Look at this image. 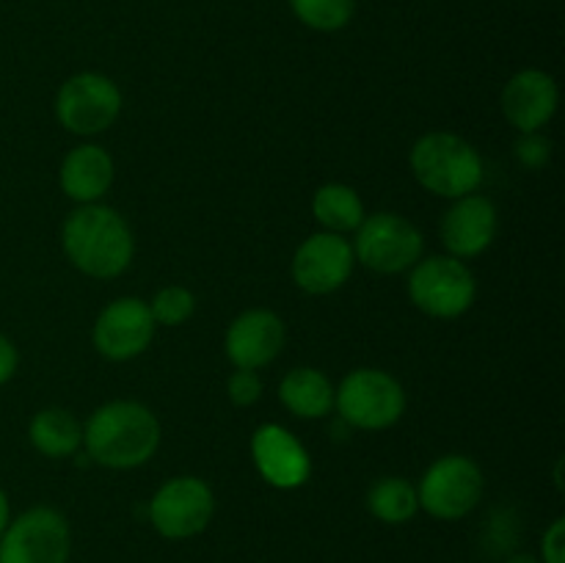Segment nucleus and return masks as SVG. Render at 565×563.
<instances>
[{"label": "nucleus", "mask_w": 565, "mask_h": 563, "mask_svg": "<svg viewBox=\"0 0 565 563\" xmlns=\"http://www.w3.org/2000/svg\"><path fill=\"white\" fill-rule=\"evenodd\" d=\"M353 265H356V257L345 235L315 232L296 248L292 282L309 296H329L351 279Z\"/></svg>", "instance_id": "obj_12"}, {"label": "nucleus", "mask_w": 565, "mask_h": 563, "mask_svg": "<svg viewBox=\"0 0 565 563\" xmlns=\"http://www.w3.org/2000/svg\"><path fill=\"white\" fill-rule=\"evenodd\" d=\"M11 522V506H9V497H6V491L0 489V535H3V530L9 528Z\"/></svg>", "instance_id": "obj_28"}, {"label": "nucleus", "mask_w": 565, "mask_h": 563, "mask_svg": "<svg viewBox=\"0 0 565 563\" xmlns=\"http://www.w3.org/2000/svg\"><path fill=\"white\" fill-rule=\"evenodd\" d=\"M408 298L430 318H461L478 298V282L463 259L434 254L408 270Z\"/></svg>", "instance_id": "obj_4"}, {"label": "nucleus", "mask_w": 565, "mask_h": 563, "mask_svg": "<svg viewBox=\"0 0 565 563\" xmlns=\"http://www.w3.org/2000/svg\"><path fill=\"white\" fill-rule=\"evenodd\" d=\"M408 163L414 180L441 199H461L483 182V158L456 132H425L412 147Z\"/></svg>", "instance_id": "obj_3"}, {"label": "nucleus", "mask_w": 565, "mask_h": 563, "mask_svg": "<svg viewBox=\"0 0 565 563\" xmlns=\"http://www.w3.org/2000/svg\"><path fill=\"white\" fill-rule=\"evenodd\" d=\"M285 348V323L270 309H246L230 323L224 337L226 359L235 370H263Z\"/></svg>", "instance_id": "obj_14"}, {"label": "nucleus", "mask_w": 565, "mask_h": 563, "mask_svg": "<svg viewBox=\"0 0 565 563\" xmlns=\"http://www.w3.org/2000/svg\"><path fill=\"white\" fill-rule=\"evenodd\" d=\"M121 114V92L108 75L77 72L55 94V119L72 136H99Z\"/></svg>", "instance_id": "obj_8"}, {"label": "nucleus", "mask_w": 565, "mask_h": 563, "mask_svg": "<svg viewBox=\"0 0 565 563\" xmlns=\"http://www.w3.org/2000/svg\"><path fill=\"white\" fill-rule=\"evenodd\" d=\"M66 259L92 279H116L125 274L136 254V241L125 215L108 204H81L72 210L61 230Z\"/></svg>", "instance_id": "obj_1"}, {"label": "nucleus", "mask_w": 565, "mask_h": 563, "mask_svg": "<svg viewBox=\"0 0 565 563\" xmlns=\"http://www.w3.org/2000/svg\"><path fill=\"white\" fill-rule=\"evenodd\" d=\"M279 397L287 412L301 419H323L334 408V386L315 368H292L281 379Z\"/></svg>", "instance_id": "obj_18"}, {"label": "nucleus", "mask_w": 565, "mask_h": 563, "mask_svg": "<svg viewBox=\"0 0 565 563\" xmlns=\"http://www.w3.org/2000/svg\"><path fill=\"white\" fill-rule=\"evenodd\" d=\"M557 83L544 70H522L502 86L500 105L505 119L519 132H539L552 121L557 110Z\"/></svg>", "instance_id": "obj_15"}, {"label": "nucleus", "mask_w": 565, "mask_h": 563, "mask_svg": "<svg viewBox=\"0 0 565 563\" xmlns=\"http://www.w3.org/2000/svg\"><path fill=\"white\" fill-rule=\"evenodd\" d=\"M17 364H20V353H17L14 342L0 331V386L14 379Z\"/></svg>", "instance_id": "obj_27"}, {"label": "nucleus", "mask_w": 565, "mask_h": 563, "mask_svg": "<svg viewBox=\"0 0 565 563\" xmlns=\"http://www.w3.org/2000/svg\"><path fill=\"white\" fill-rule=\"evenodd\" d=\"M160 423L138 401H110L83 425L88 458L108 469H136L158 453Z\"/></svg>", "instance_id": "obj_2"}, {"label": "nucleus", "mask_w": 565, "mask_h": 563, "mask_svg": "<svg viewBox=\"0 0 565 563\" xmlns=\"http://www.w3.org/2000/svg\"><path fill=\"white\" fill-rule=\"evenodd\" d=\"M193 309H196V296L182 285L163 287L149 301V312H152L154 326H182L191 318Z\"/></svg>", "instance_id": "obj_23"}, {"label": "nucleus", "mask_w": 565, "mask_h": 563, "mask_svg": "<svg viewBox=\"0 0 565 563\" xmlns=\"http://www.w3.org/2000/svg\"><path fill=\"white\" fill-rule=\"evenodd\" d=\"M28 439L42 456L70 458L83 447V425L66 408L50 406L33 414L28 425Z\"/></svg>", "instance_id": "obj_19"}, {"label": "nucleus", "mask_w": 565, "mask_h": 563, "mask_svg": "<svg viewBox=\"0 0 565 563\" xmlns=\"http://www.w3.org/2000/svg\"><path fill=\"white\" fill-rule=\"evenodd\" d=\"M541 557L544 563H565V519L557 517L555 522L546 528L544 539H541Z\"/></svg>", "instance_id": "obj_26"}, {"label": "nucleus", "mask_w": 565, "mask_h": 563, "mask_svg": "<svg viewBox=\"0 0 565 563\" xmlns=\"http://www.w3.org/2000/svg\"><path fill=\"white\" fill-rule=\"evenodd\" d=\"M513 155L519 163L530 171H541L552 160V141L544 132H519V141L513 144Z\"/></svg>", "instance_id": "obj_24"}, {"label": "nucleus", "mask_w": 565, "mask_h": 563, "mask_svg": "<svg viewBox=\"0 0 565 563\" xmlns=\"http://www.w3.org/2000/svg\"><path fill=\"white\" fill-rule=\"evenodd\" d=\"M508 563H541V561H535V557L527 555V552H519V555L508 557Z\"/></svg>", "instance_id": "obj_29"}, {"label": "nucleus", "mask_w": 565, "mask_h": 563, "mask_svg": "<svg viewBox=\"0 0 565 563\" xmlns=\"http://www.w3.org/2000/svg\"><path fill=\"white\" fill-rule=\"evenodd\" d=\"M312 215L323 226V232L345 235V232H356L367 213H364L362 196L351 185L329 182V185H320L315 191Z\"/></svg>", "instance_id": "obj_20"}, {"label": "nucleus", "mask_w": 565, "mask_h": 563, "mask_svg": "<svg viewBox=\"0 0 565 563\" xmlns=\"http://www.w3.org/2000/svg\"><path fill=\"white\" fill-rule=\"evenodd\" d=\"M70 552V522L50 506L28 508L0 535V563H66Z\"/></svg>", "instance_id": "obj_9"}, {"label": "nucleus", "mask_w": 565, "mask_h": 563, "mask_svg": "<svg viewBox=\"0 0 565 563\" xmlns=\"http://www.w3.org/2000/svg\"><path fill=\"white\" fill-rule=\"evenodd\" d=\"M497 237V208L480 193L452 199V208L441 219V243L450 257L472 259L483 254Z\"/></svg>", "instance_id": "obj_16"}, {"label": "nucleus", "mask_w": 565, "mask_h": 563, "mask_svg": "<svg viewBox=\"0 0 565 563\" xmlns=\"http://www.w3.org/2000/svg\"><path fill=\"white\" fill-rule=\"evenodd\" d=\"M425 237L397 213L364 215L353 241V257L375 274H403L423 259Z\"/></svg>", "instance_id": "obj_6"}, {"label": "nucleus", "mask_w": 565, "mask_h": 563, "mask_svg": "<svg viewBox=\"0 0 565 563\" xmlns=\"http://www.w3.org/2000/svg\"><path fill=\"white\" fill-rule=\"evenodd\" d=\"M154 320L149 304L136 296H125L110 301L97 315L92 329L94 348L110 362H127L141 357L154 337Z\"/></svg>", "instance_id": "obj_11"}, {"label": "nucleus", "mask_w": 565, "mask_h": 563, "mask_svg": "<svg viewBox=\"0 0 565 563\" xmlns=\"http://www.w3.org/2000/svg\"><path fill=\"white\" fill-rule=\"evenodd\" d=\"M226 397L235 406H254L263 397V379L257 375V370H235L226 379Z\"/></svg>", "instance_id": "obj_25"}, {"label": "nucleus", "mask_w": 565, "mask_h": 563, "mask_svg": "<svg viewBox=\"0 0 565 563\" xmlns=\"http://www.w3.org/2000/svg\"><path fill=\"white\" fill-rule=\"evenodd\" d=\"M61 191L77 204H94L108 193L114 182V158L97 144L70 149L58 171Z\"/></svg>", "instance_id": "obj_17"}, {"label": "nucleus", "mask_w": 565, "mask_h": 563, "mask_svg": "<svg viewBox=\"0 0 565 563\" xmlns=\"http://www.w3.org/2000/svg\"><path fill=\"white\" fill-rule=\"evenodd\" d=\"M334 408L353 428L384 431L406 412V392L395 375L379 368H359L334 390Z\"/></svg>", "instance_id": "obj_5"}, {"label": "nucleus", "mask_w": 565, "mask_h": 563, "mask_svg": "<svg viewBox=\"0 0 565 563\" xmlns=\"http://www.w3.org/2000/svg\"><path fill=\"white\" fill-rule=\"evenodd\" d=\"M367 508L384 524L408 522L419 511L417 486H412V480L406 478H397V475L379 478L367 491Z\"/></svg>", "instance_id": "obj_21"}, {"label": "nucleus", "mask_w": 565, "mask_h": 563, "mask_svg": "<svg viewBox=\"0 0 565 563\" xmlns=\"http://www.w3.org/2000/svg\"><path fill=\"white\" fill-rule=\"evenodd\" d=\"M483 497V472L469 456H441L425 469L417 486V500L425 513L441 522L469 517Z\"/></svg>", "instance_id": "obj_7"}, {"label": "nucleus", "mask_w": 565, "mask_h": 563, "mask_svg": "<svg viewBox=\"0 0 565 563\" xmlns=\"http://www.w3.org/2000/svg\"><path fill=\"white\" fill-rule=\"evenodd\" d=\"M213 489L193 475L166 480L149 500V522L169 541H185L204 533L213 522Z\"/></svg>", "instance_id": "obj_10"}, {"label": "nucleus", "mask_w": 565, "mask_h": 563, "mask_svg": "<svg viewBox=\"0 0 565 563\" xmlns=\"http://www.w3.org/2000/svg\"><path fill=\"white\" fill-rule=\"evenodd\" d=\"M301 25L320 33H337L356 14V0H287Z\"/></svg>", "instance_id": "obj_22"}, {"label": "nucleus", "mask_w": 565, "mask_h": 563, "mask_svg": "<svg viewBox=\"0 0 565 563\" xmlns=\"http://www.w3.org/2000/svg\"><path fill=\"white\" fill-rule=\"evenodd\" d=\"M252 458L265 484L281 491L298 489L312 475V458L307 447L296 439V434L276 423H265L254 431Z\"/></svg>", "instance_id": "obj_13"}]
</instances>
